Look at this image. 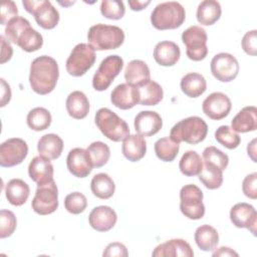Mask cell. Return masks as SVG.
<instances>
[{"label":"cell","instance_id":"1","mask_svg":"<svg viewBox=\"0 0 257 257\" xmlns=\"http://www.w3.org/2000/svg\"><path fill=\"white\" fill-rule=\"evenodd\" d=\"M58 77V64L51 56L41 55L31 62L29 82L32 90L37 94L50 93L55 88Z\"/></svg>","mask_w":257,"mask_h":257},{"label":"cell","instance_id":"2","mask_svg":"<svg viewBox=\"0 0 257 257\" xmlns=\"http://www.w3.org/2000/svg\"><path fill=\"white\" fill-rule=\"evenodd\" d=\"M4 37L26 52L36 51L43 45L42 35L30 26V22L26 18L21 16H16L8 21Z\"/></svg>","mask_w":257,"mask_h":257},{"label":"cell","instance_id":"3","mask_svg":"<svg viewBox=\"0 0 257 257\" xmlns=\"http://www.w3.org/2000/svg\"><path fill=\"white\" fill-rule=\"evenodd\" d=\"M208 134V125L200 116H189L177 122L170 132V139L180 144L181 142L196 145L203 142Z\"/></svg>","mask_w":257,"mask_h":257},{"label":"cell","instance_id":"4","mask_svg":"<svg viewBox=\"0 0 257 257\" xmlns=\"http://www.w3.org/2000/svg\"><path fill=\"white\" fill-rule=\"evenodd\" d=\"M87 40L94 50L116 49L124 41V32L118 26L98 23L89 28Z\"/></svg>","mask_w":257,"mask_h":257},{"label":"cell","instance_id":"5","mask_svg":"<svg viewBox=\"0 0 257 257\" xmlns=\"http://www.w3.org/2000/svg\"><path fill=\"white\" fill-rule=\"evenodd\" d=\"M185 18V8L179 2H163L154 8L151 23L158 30L176 29L184 23Z\"/></svg>","mask_w":257,"mask_h":257},{"label":"cell","instance_id":"6","mask_svg":"<svg viewBox=\"0 0 257 257\" xmlns=\"http://www.w3.org/2000/svg\"><path fill=\"white\" fill-rule=\"evenodd\" d=\"M94 121L101 134L112 142L123 141L130 135L125 120L107 107H101L96 111Z\"/></svg>","mask_w":257,"mask_h":257},{"label":"cell","instance_id":"7","mask_svg":"<svg viewBox=\"0 0 257 257\" xmlns=\"http://www.w3.org/2000/svg\"><path fill=\"white\" fill-rule=\"evenodd\" d=\"M203 197L201 189L194 184L182 187L180 191V210L183 215L191 220L202 219L205 215Z\"/></svg>","mask_w":257,"mask_h":257},{"label":"cell","instance_id":"8","mask_svg":"<svg viewBox=\"0 0 257 257\" xmlns=\"http://www.w3.org/2000/svg\"><path fill=\"white\" fill-rule=\"evenodd\" d=\"M95 58V50L89 44L78 43L71 50L66 60V70L72 76H82L92 67Z\"/></svg>","mask_w":257,"mask_h":257},{"label":"cell","instance_id":"9","mask_svg":"<svg viewBox=\"0 0 257 257\" xmlns=\"http://www.w3.org/2000/svg\"><path fill=\"white\" fill-rule=\"evenodd\" d=\"M207 32L201 26H190L182 33V41L186 45V54L194 61H201L207 56Z\"/></svg>","mask_w":257,"mask_h":257},{"label":"cell","instance_id":"10","mask_svg":"<svg viewBox=\"0 0 257 257\" xmlns=\"http://www.w3.org/2000/svg\"><path fill=\"white\" fill-rule=\"evenodd\" d=\"M24 9L34 16L36 23L43 29H53L59 22V12L47 0H23Z\"/></svg>","mask_w":257,"mask_h":257},{"label":"cell","instance_id":"11","mask_svg":"<svg viewBox=\"0 0 257 257\" xmlns=\"http://www.w3.org/2000/svg\"><path fill=\"white\" fill-rule=\"evenodd\" d=\"M123 67V60L120 56L108 55L99 64L92 77V86L97 91H103L109 87L113 79L119 74Z\"/></svg>","mask_w":257,"mask_h":257},{"label":"cell","instance_id":"12","mask_svg":"<svg viewBox=\"0 0 257 257\" xmlns=\"http://www.w3.org/2000/svg\"><path fill=\"white\" fill-rule=\"evenodd\" d=\"M31 207L39 215H49L58 208V189L54 180L37 185L35 196L32 200Z\"/></svg>","mask_w":257,"mask_h":257},{"label":"cell","instance_id":"13","mask_svg":"<svg viewBox=\"0 0 257 257\" xmlns=\"http://www.w3.org/2000/svg\"><path fill=\"white\" fill-rule=\"evenodd\" d=\"M28 154L26 142L19 138L8 139L0 146V166L11 168L21 164Z\"/></svg>","mask_w":257,"mask_h":257},{"label":"cell","instance_id":"14","mask_svg":"<svg viewBox=\"0 0 257 257\" xmlns=\"http://www.w3.org/2000/svg\"><path fill=\"white\" fill-rule=\"evenodd\" d=\"M210 66L213 76L221 82L234 80L239 72L238 60L235 56L226 52L216 54L212 58Z\"/></svg>","mask_w":257,"mask_h":257},{"label":"cell","instance_id":"15","mask_svg":"<svg viewBox=\"0 0 257 257\" xmlns=\"http://www.w3.org/2000/svg\"><path fill=\"white\" fill-rule=\"evenodd\" d=\"M232 107L230 98L223 92H213L209 94L202 103L203 112L211 119L220 120L226 117Z\"/></svg>","mask_w":257,"mask_h":257},{"label":"cell","instance_id":"16","mask_svg":"<svg viewBox=\"0 0 257 257\" xmlns=\"http://www.w3.org/2000/svg\"><path fill=\"white\" fill-rule=\"evenodd\" d=\"M230 219L237 228H246L256 236L257 212L255 208L248 203H237L230 210Z\"/></svg>","mask_w":257,"mask_h":257},{"label":"cell","instance_id":"17","mask_svg":"<svg viewBox=\"0 0 257 257\" xmlns=\"http://www.w3.org/2000/svg\"><path fill=\"white\" fill-rule=\"evenodd\" d=\"M111 103L120 109L133 108L140 102V91L138 86L130 83L116 85L110 93Z\"/></svg>","mask_w":257,"mask_h":257},{"label":"cell","instance_id":"18","mask_svg":"<svg viewBox=\"0 0 257 257\" xmlns=\"http://www.w3.org/2000/svg\"><path fill=\"white\" fill-rule=\"evenodd\" d=\"M66 166L69 173L77 178L87 177L93 168L86 150L82 148H74L69 151Z\"/></svg>","mask_w":257,"mask_h":257},{"label":"cell","instance_id":"19","mask_svg":"<svg viewBox=\"0 0 257 257\" xmlns=\"http://www.w3.org/2000/svg\"><path fill=\"white\" fill-rule=\"evenodd\" d=\"M136 132L143 137H152L160 132L163 126L161 115L153 110L140 111L134 121Z\"/></svg>","mask_w":257,"mask_h":257},{"label":"cell","instance_id":"20","mask_svg":"<svg viewBox=\"0 0 257 257\" xmlns=\"http://www.w3.org/2000/svg\"><path fill=\"white\" fill-rule=\"evenodd\" d=\"M117 221L115 211L108 206H98L91 210L88 222L92 229L98 232H107L113 228Z\"/></svg>","mask_w":257,"mask_h":257},{"label":"cell","instance_id":"21","mask_svg":"<svg viewBox=\"0 0 257 257\" xmlns=\"http://www.w3.org/2000/svg\"><path fill=\"white\" fill-rule=\"evenodd\" d=\"M54 169L49 161L42 156H37L32 159L28 166V174L30 179L37 185L45 184L53 180Z\"/></svg>","mask_w":257,"mask_h":257},{"label":"cell","instance_id":"22","mask_svg":"<svg viewBox=\"0 0 257 257\" xmlns=\"http://www.w3.org/2000/svg\"><path fill=\"white\" fill-rule=\"evenodd\" d=\"M154 257H169V256H194V251L190 244L183 239H172L158 245L153 251Z\"/></svg>","mask_w":257,"mask_h":257},{"label":"cell","instance_id":"23","mask_svg":"<svg viewBox=\"0 0 257 257\" xmlns=\"http://www.w3.org/2000/svg\"><path fill=\"white\" fill-rule=\"evenodd\" d=\"M154 58L162 66L175 65L181 56V50L173 41H161L154 48Z\"/></svg>","mask_w":257,"mask_h":257},{"label":"cell","instance_id":"24","mask_svg":"<svg viewBox=\"0 0 257 257\" xmlns=\"http://www.w3.org/2000/svg\"><path fill=\"white\" fill-rule=\"evenodd\" d=\"M231 128L235 133H248L257 128V108L253 105L243 107L232 119Z\"/></svg>","mask_w":257,"mask_h":257},{"label":"cell","instance_id":"25","mask_svg":"<svg viewBox=\"0 0 257 257\" xmlns=\"http://www.w3.org/2000/svg\"><path fill=\"white\" fill-rule=\"evenodd\" d=\"M121 152L131 162L142 160L147 152V142L141 135H128L122 142Z\"/></svg>","mask_w":257,"mask_h":257},{"label":"cell","instance_id":"26","mask_svg":"<svg viewBox=\"0 0 257 257\" xmlns=\"http://www.w3.org/2000/svg\"><path fill=\"white\" fill-rule=\"evenodd\" d=\"M63 150L62 139L55 134H47L42 136L37 144L39 156L49 160H56L61 156Z\"/></svg>","mask_w":257,"mask_h":257},{"label":"cell","instance_id":"27","mask_svg":"<svg viewBox=\"0 0 257 257\" xmlns=\"http://www.w3.org/2000/svg\"><path fill=\"white\" fill-rule=\"evenodd\" d=\"M30 194V188L26 182L21 179L10 180L5 187V196L8 202L16 207L22 206L27 201Z\"/></svg>","mask_w":257,"mask_h":257},{"label":"cell","instance_id":"28","mask_svg":"<svg viewBox=\"0 0 257 257\" xmlns=\"http://www.w3.org/2000/svg\"><path fill=\"white\" fill-rule=\"evenodd\" d=\"M66 110L75 119L84 118L89 111V101L87 96L79 90H74L66 98Z\"/></svg>","mask_w":257,"mask_h":257},{"label":"cell","instance_id":"29","mask_svg":"<svg viewBox=\"0 0 257 257\" xmlns=\"http://www.w3.org/2000/svg\"><path fill=\"white\" fill-rule=\"evenodd\" d=\"M151 72L148 64L140 59H134L128 62L124 70V79L126 83L139 86L151 78Z\"/></svg>","mask_w":257,"mask_h":257},{"label":"cell","instance_id":"30","mask_svg":"<svg viewBox=\"0 0 257 257\" xmlns=\"http://www.w3.org/2000/svg\"><path fill=\"white\" fill-rule=\"evenodd\" d=\"M180 85L182 91L192 98L201 96L207 89L205 77L197 72H190L184 75L181 79Z\"/></svg>","mask_w":257,"mask_h":257},{"label":"cell","instance_id":"31","mask_svg":"<svg viewBox=\"0 0 257 257\" xmlns=\"http://www.w3.org/2000/svg\"><path fill=\"white\" fill-rule=\"evenodd\" d=\"M222 9L218 1L205 0L202 1L197 8V20L202 25H213L221 17Z\"/></svg>","mask_w":257,"mask_h":257},{"label":"cell","instance_id":"32","mask_svg":"<svg viewBox=\"0 0 257 257\" xmlns=\"http://www.w3.org/2000/svg\"><path fill=\"white\" fill-rule=\"evenodd\" d=\"M90 190L96 198L106 200L113 196L115 191V185L112 179L107 174L98 173L94 175L91 179Z\"/></svg>","mask_w":257,"mask_h":257},{"label":"cell","instance_id":"33","mask_svg":"<svg viewBox=\"0 0 257 257\" xmlns=\"http://www.w3.org/2000/svg\"><path fill=\"white\" fill-rule=\"evenodd\" d=\"M195 242L203 251H213L219 243V234L217 230L210 225H202L195 231Z\"/></svg>","mask_w":257,"mask_h":257},{"label":"cell","instance_id":"34","mask_svg":"<svg viewBox=\"0 0 257 257\" xmlns=\"http://www.w3.org/2000/svg\"><path fill=\"white\" fill-rule=\"evenodd\" d=\"M140 91V104L142 105H157L164 96L162 86L154 81L148 80L147 82L138 86Z\"/></svg>","mask_w":257,"mask_h":257},{"label":"cell","instance_id":"35","mask_svg":"<svg viewBox=\"0 0 257 257\" xmlns=\"http://www.w3.org/2000/svg\"><path fill=\"white\" fill-rule=\"evenodd\" d=\"M181 173L187 177L198 176L203 169V160L195 151L186 152L179 163Z\"/></svg>","mask_w":257,"mask_h":257},{"label":"cell","instance_id":"36","mask_svg":"<svg viewBox=\"0 0 257 257\" xmlns=\"http://www.w3.org/2000/svg\"><path fill=\"white\" fill-rule=\"evenodd\" d=\"M198 176L200 182L209 190H215L222 186L223 171L212 164L204 163L203 169Z\"/></svg>","mask_w":257,"mask_h":257},{"label":"cell","instance_id":"37","mask_svg":"<svg viewBox=\"0 0 257 257\" xmlns=\"http://www.w3.org/2000/svg\"><path fill=\"white\" fill-rule=\"evenodd\" d=\"M51 114L48 109L44 107H34L32 108L26 117V121L28 126L35 131V132H40L48 128L51 124Z\"/></svg>","mask_w":257,"mask_h":257},{"label":"cell","instance_id":"38","mask_svg":"<svg viewBox=\"0 0 257 257\" xmlns=\"http://www.w3.org/2000/svg\"><path fill=\"white\" fill-rule=\"evenodd\" d=\"M180 150L179 144L173 142L170 138L159 139L155 143V153L163 162H173L178 156Z\"/></svg>","mask_w":257,"mask_h":257},{"label":"cell","instance_id":"39","mask_svg":"<svg viewBox=\"0 0 257 257\" xmlns=\"http://www.w3.org/2000/svg\"><path fill=\"white\" fill-rule=\"evenodd\" d=\"M90 162L93 168H100L104 166L110 157V151L106 144L102 142H93L86 149Z\"/></svg>","mask_w":257,"mask_h":257},{"label":"cell","instance_id":"40","mask_svg":"<svg viewBox=\"0 0 257 257\" xmlns=\"http://www.w3.org/2000/svg\"><path fill=\"white\" fill-rule=\"evenodd\" d=\"M215 139L220 145L229 150L236 149L241 142L239 135L228 125L219 126L215 132Z\"/></svg>","mask_w":257,"mask_h":257},{"label":"cell","instance_id":"41","mask_svg":"<svg viewBox=\"0 0 257 257\" xmlns=\"http://www.w3.org/2000/svg\"><path fill=\"white\" fill-rule=\"evenodd\" d=\"M203 160L204 163L212 164L222 171H224L229 164V157L214 146L207 147L203 151Z\"/></svg>","mask_w":257,"mask_h":257},{"label":"cell","instance_id":"42","mask_svg":"<svg viewBox=\"0 0 257 257\" xmlns=\"http://www.w3.org/2000/svg\"><path fill=\"white\" fill-rule=\"evenodd\" d=\"M100 13L107 19H121L125 13L124 4L119 0H103L100 4Z\"/></svg>","mask_w":257,"mask_h":257},{"label":"cell","instance_id":"43","mask_svg":"<svg viewBox=\"0 0 257 257\" xmlns=\"http://www.w3.org/2000/svg\"><path fill=\"white\" fill-rule=\"evenodd\" d=\"M87 206L86 197L79 192H73L68 194L64 199V208L66 211L73 215L82 213Z\"/></svg>","mask_w":257,"mask_h":257},{"label":"cell","instance_id":"44","mask_svg":"<svg viewBox=\"0 0 257 257\" xmlns=\"http://www.w3.org/2000/svg\"><path fill=\"white\" fill-rule=\"evenodd\" d=\"M17 221L14 213L9 210L0 211V238L11 236L16 229Z\"/></svg>","mask_w":257,"mask_h":257},{"label":"cell","instance_id":"45","mask_svg":"<svg viewBox=\"0 0 257 257\" xmlns=\"http://www.w3.org/2000/svg\"><path fill=\"white\" fill-rule=\"evenodd\" d=\"M242 48L243 50L252 56H255L257 53V31L251 30L245 33L242 38Z\"/></svg>","mask_w":257,"mask_h":257},{"label":"cell","instance_id":"46","mask_svg":"<svg viewBox=\"0 0 257 257\" xmlns=\"http://www.w3.org/2000/svg\"><path fill=\"white\" fill-rule=\"evenodd\" d=\"M256 182H257V173H252L247 175L242 183V190L246 197L255 200L257 198L256 192Z\"/></svg>","mask_w":257,"mask_h":257},{"label":"cell","instance_id":"47","mask_svg":"<svg viewBox=\"0 0 257 257\" xmlns=\"http://www.w3.org/2000/svg\"><path fill=\"white\" fill-rule=\"evenodd\" d=\"M18 14V9L13 1L3 2L1 5V24L5 25L12 18L16 17Z\"/></svg>","mask_w":257,"mask_h":257},{"label":"cell","instance_id":"48","mask_svg":"<svg viewBox=\"0 0 257 257\" xmlns=\"http://www.w3.org/2000/svg\"><path fill=\"white\" fill-rule=\"evenodd\" d=\"M103 256L105 257H113V256H118V257H126L128 256V252L126 250V247L119 242H112L109 243L106 248L104 249Z\"/></svg>","mask_w":257,"mask_h":257},{"label":"cell","instance_id":"49","mask_svg":"<svg viewBox=\"0 0 257 257\" xmlns=\"http://www.w3.org/2000/svg\"><path fill=\"white\" fill-rule=\"evenodd\" d=\"M1 39V45H2V51H1V63H5L6 61L10 60L12 54H13V49L9 42L6 41L4 35L0 36Z\"/></svg>","mask_w":257,"mask_h":257},{"label":"cell","instance_id":"50","mask_svg":"<svg viewBox=\"0 0 257 257\" xmlns=\"http://www.w3.org/2000/svg\"><path fill=\"white\" fill-rule=\"evenodd\" d=\"M1 87H2V94H1V106H5L6 103L10 101L11 98V89L9 84L5 81V79L1 78Z\"/></svg>","mask_w":257,"mask_h":257},{"label":"cell","instance_id":"51","mask_svg":"<svg viewBox=\"0 0 257 257\" xmlns=\"http://www.w3.org/2000/svg\"><path fill=\"white\" fill-rule=\"evenodd\" d=\"M151 3V1H139V0H128V5L131 7L132 10L134 11H141L143 9H145L149 4Z\"/></svg>","mask_w":257,"mask_h":257},{"label":"cell","instance_id":"52","mask_svg":"<svg viewBox=\"0 0 257 257\" xmlns=\"http://www.w3.org/2000/svg\"><path fill=\"white\" fill-rule=\"evenodd\" d=\"M213 256H238V253L229 247H220L218 250L213 252Z\"/></svg>","mask_w":257,"mask_h":257},{"label":"cell","instance_id":"53","mask_svg":"<svg viewBox=\"0 0 257 257\" xmlns=\"http://www.w3.org/2000/svg\"><path fill=\"white\" fill-rule=\"evenodd\" d=\"M255 143H256V140L254 139V140H252V142L250 144H248V147H247L248 156H250V158L252 159L253 162H256V158H255V153H256Z\"/></svg>","mask_w":257,"mask_h":257}]
</instances>
